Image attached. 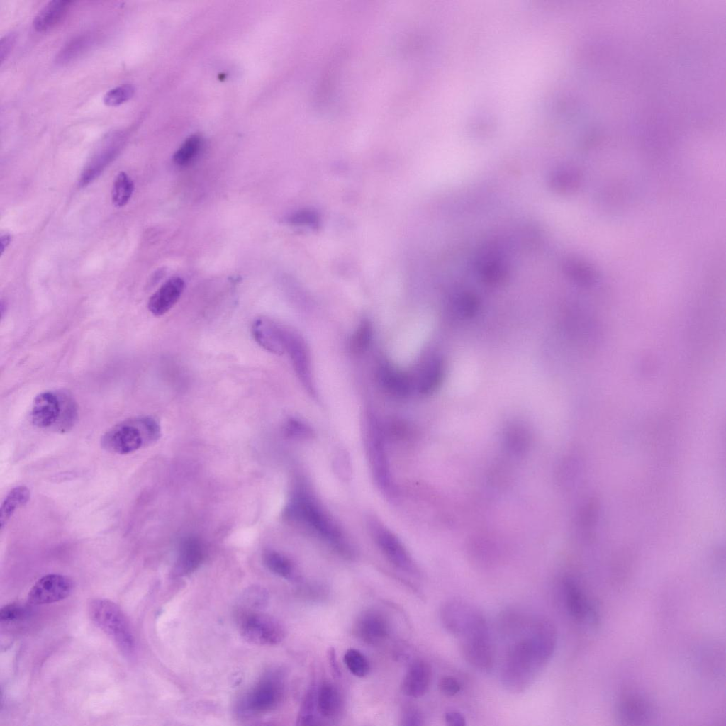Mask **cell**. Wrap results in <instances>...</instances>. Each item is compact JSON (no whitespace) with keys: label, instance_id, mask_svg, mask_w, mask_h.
<instances>
[{"label":"cell","instance_id":"cell-1","mask_svg":"<svg viewBox=\"0 0 726 726\" xmlns=\"http://www.w3.org/2000/svg\"><path fill=\"white\" fill-rule=\"evenodd\" d=\"M554 651L549 639L532 627L530 637L520 640L509 649L501 674L505 686L512 691L524 690Z\"/></svg>","mask_w":726,"mask_h":726},{"label":"cell","instance_id":"cell-2","mask_svg":"<svg viewBox=\"0 0 726 726\" xmlns=\"http://www.w3.org/2000/svg\"><path fill=\"white\" fill-rule=\"evenodd\" d=\"M285 513L289 519L303 525L340 552L344 554L350 552V547L339 526L305 487L295 491Z\"/></svg>","mask_w":726,"mask_h":726},{"label":"cell","instance_id":"cell-3","mask_svg":"<svg viewBox=\"0 0 726 726\" xmlns=\"http://www.w3.org/2000/svg\"><path fill=\"white\" fill-rule=\"evenodd\" d=\"M160 436L158 421L150 416H140L113 425L101 437V445L107 452L123 455L155 442Z\"/></svg>","mask_w":726,"mask_h":726},{"label":"cell","instance_id":"cell-4","mask_svg":"<svg viewBox=\"0 0 726 726\" xmlns=\"http://www.w3.org/2000/svg\"><path fill=\"white\" fill-rule=\"evenodd\" d=\"M284 692L281 673L272 671L265 674L238 700L235 713L241 718H252L274 710L281 701Z\"/></svg>","mask_w":726,"mask_h":726},{"label":"cell","instance_id":"cell-5","mask_svg":"<svg viewBox=\"0 0 726 726\" xmlns=\"http://www.w3.org/2000/svg\"><path fill=\"white\" fill-rule=\"evenodd\" d=\"M76 418L75 403L65 393L45 391L34 400L31 420L36 427L65 432L72 428Z\"/></svg>","mask_w":726,"mask_h":726},{"label":"cell","instance_id":"cell-6","mask_svg":"<svg viewBox=\"0 0 726 726\" xmlns=\"http://www.w3.org/2000/svg\"><path fill=\"white\" fill-rule=\"evenodd\" d=\"M89 613L93 622L123 653L133 652L134 636L129 622L118 605L107 599L96 598L90 602Z\"/></svg>","mask_w":726,"mask_h":726},{"label":"cell","instance_id":"cell-7","mask_svg":"<svg viewBox=\"0 0 726 726\" xmlns=\"http://www.w3.org/2000/svg\"><path fill=\"white\" fill-rule=\"evenodd\" d=\"M238 622L242 637L255 645H277L286 635L284 627L277 619L259 610L242 609Z\"/></svg>","mask_w":726,"mask_h":726},{"label":"cell","instance_id":"cell-8","mask_svg":"<svg viewBox=\"0 0 726 726\" xmlns=\"http://www.w3.org/2000/svg\"><path fill=\"white\" fill-rule=\"evenodd\" d=\"M365 444L372 473L377 484L386 491L391 490V479L385 449L383 428L373 413H368L365 422Z\"/></svg>","mask_w":726,"mask_h":726},{"label":"cell","instance_id":"cell-9","mask_svg":"<svg viewBox=\"0 0 726 726\" xmlns=\"http://www.w3.org/2000/svg\"><path fill=\"white\" fill-rule=\"evenodd\" d=\"M440 618L445 628L459 639L487 627L479 610L460 600L445 603L441 608Z\"/></svg>","mask_w":726,"mask_h":726},{"label":"cell","instance_id":"cell-10","mask_svg":"<svg viewBox=\"0 0 726 726\" xmlns=\"http://www.w3.org/2000/svg\"><path fill=\"white\" fill-rule=\"evenodd\" d=\"M285 350L288 352L296 374L311 396H316L311 372V356L308 347L298 333L284 329Z\"/></svg>","mask_w":726,"mask_h":726},{"label":"cell","instance_id":"cell-11","mask_svg":"<svg viewBox=\"0 0 726 726\" xmlns=\"http://www.w3.org/2000/svg\"><path fill=\"white\" fill-rule=\"evenodd\" d=\"M616 720L622 725H639L651 722L655 715V708L646 696L637 692L623 694L615 708Z\"/></svg>","mask_w":726,"mask_h":726},{"label":"cell","instance_id":"cell-12","mask_svg":"<svg viewBox=\"0 0 726 726\" xmlns=\"http://www.w3.org/2000/svg\"><path fill=\"white\" fill-rule=\"evenodd\" d=\"M73 588L74 583L69 577L58 574H47L33 586L28 601L35 605L54 603L68 597Z\"/></svg>","mask_w":726,"mask_h":726},{"label":"cell","instance_id":"cell-13","mask_svg":"<svg viewBox=\"0 0 726 726\" xmlns=\"http://www.w3.org/2000/svg\"><path fill=\"white\" fill-rule=\"evenodd\" d=\"M369 526L376 543L386 557L400 569L413 571L412 559L398 538L376 520H370Z\"/></svg>","mask_w":726,"mask_h":726},{"label":"cell","instance_id":"cell-14","mask_svg":"<svg viewBox=\"0 0 726 726\" xmlns=\"http://www.w3.org/2000/svg\"><path fill=\"white\" fill-rule=\"evenodd\" d=\"M463 657L474 667L488 670L492 667L493 655L488 630L459 640Z\"/></svg>","mask_w":726,"mask_h":726},{"label":"cell","instance_id":"cell-15","mask_svg":"<svg viewBox=\"0 0 726 726\" xmlns=\"http://www.w3.org/2000/svg\"><path fill=\"white\" fill-rule=\"evenodd\" d=\"M355 631L358 637L370 645H376L389 635L390 624L386 616L376 610H368L358 618Z\"/></svg>","mask_w":726,"mask_h":726},{"label":"cell","instance_id":"cell-16","mask_svg":"<svg viewBox=\"0 0 726 726\" xmlns=\"http://www.w3.org/2000/svg\"><path fill=\"white\" fill-rule=\"evenodd\" d=\"M564 591L569 613L579 621L596 625L598 619L597 611L581 587L568 579L564 582Z\"/></svg>","mask_w":726,"mask_h":726},{"label":"cell","instance_id":"cell-17","mask_svg":"<svg viewBox=\"0 0 726 726\" xmlns=\"http://www.w3.org/2000/svg\"><path fill=\"white\" fill-rule=\"evenodd\" d=\"M284 329L272 320L262 317L253 322L252 334L255 341L267 351L282 354L286 351Z\"/></svg>","mask_w":726,"mask_h":726},{"label":"cell","instance_id":"cell-18","mask_svg":"<svg viewBox=\"0 0 726 726\" xmlns=\"http://www.w3.org/2000/svg\"><path fill=\"white\" fill-rule=\"evenodd\" d=\"M377 380L381 388L389 395L403 398L410 395L413 389L412 379L388 363L381 364L377 370Z\"/></svg>","mask_w":726,"mask_h":726},{"label":"cell","instance_id":"cell-19","mask_svg":"<svg viewBox=\"0 0 726 726\" xmlns=\"http://www.w3.org/2000/svg\"><path fill=\"white\" fill-rule=\"evenodd\" d=\"M184 281L174 277L164 282L150 298L148 309L155 316L168 312L179 301L184 289Z\"/></svg>","mask_w":726,"mask_h":726},{"label":"cell","instance_id":"cell-20","mask_svg":"<svg viewBox=\"0 0 726 726\" xmlns=\"http://www.w3.org/2000/svg\"><path fill=\"white\" fill-rule=\"evenodd\" d=\"M204 556L203 545L197 538H185L179 548L174 574L176 576H184L193 573L201 566Z\"/></svg>","mask_w":726,"mask_h":726},{"label":"cell","instance_id":"cell-21","mask_svg":"<svg viewBox=\"0 0 726 726\" xmlns=\"http://www.w3.org/2000/svg\"><path fill=\"white\" fill-rule=\"evenodd\" d=\"M431 669L423 660H416L408 669L401 682V691L411 698H420L428 691L431 681Z\"/></svg>","mask_w":726,"mask_h":726},{"label":"cell","instance_id":"cell-22","mask_svg":"<svg viewBox=\"0 0 726 726\" xmlns=\"http://www.w3.org/2000/svg\"><path fill=\"white\" fill-rule=\"evenodd\" d=\"M444 374L445 365L442 359L431 357L420 369L414 382L415 388L420 394L429 396L440 386Z\"/></svg>","mask_w":726,"mask_h":726},{"label":"cell","instance_id":"cell-23","mask_svg":"<svg viewBox=\"0 0 726 726\" xmlns=\"http://www.w3.org/2000/svg\"><path fill=\"white\" fill-rule=\"evenodd\" d=\"M72 2L67 0L48 1L34 17V29L38 32H45L52 28L65 16Z\"/></svg>","mask_w":726,"mask_h":726},{"label":"cell","instance_id":"cell-24","mask_svg":"<svg viewBox=\"0 0 726 726\" xmlns=\"http://www.w3.org/2000/svg\"><path fill=\"white\" fill-rule=\"evenodd\" d=\"M342 705L341 696L333 684L323 683L317 690L318 712L323 717L335 718L340 714Z\"/></svg>","mask_w":726,"mask_h":726},{"label":"cell","instance_id":"cell-25","mask_svg":"<svg viewBox=\"0 0 726 726\" xmlns=\"http://www.w3.org/2000/svg\"><path fill=\"white\" fill-rule=\"evenodd\" d=\"M30 497V490L25 486H18L9 492L0 508L1 530H3L14 512L28 502Z\"/></svg>","mask_w":726,"mask_h":726},{"label":"cell","instance_id":"cell-26","mask_svg":"<svg viewBox=\"0 0 726 726\" xmlns=\"http://www.w3.org/2000/svg\"><path fill=\"white\" fill-rule=\"evenodd\" d=\"M480 274L489 284H498L507 274V265L498 255L488 252L483 255L479 263Z\"/></svg>","mask_w":726,"mask_h":726},{"label":"cell","instance_id":"cell-27","mask_svg":"<svg viewBox=\"0 0 726 726\" xmlns=\"http://www.w3.org/2000/svg\"><path fill=\"white\" fill-rule=\"evenodd\" d=\"M373 336V328L370 320L362 319L349 340V350L354 354H361L369 348Z\"/></svg>","mask_w":726,"mask_h":726},{"label":"cell","instance_id":"cell-28","mask_svg":"<svg viewBox=\"0 0 726 726\" xmlns=\"http://www.w3.org/2000/svg\"><path fill=\"white\" fill-rule=\"evenodd\" d=\"M92 38L88 34H83L70 39L61 48L56 61L57 63H67L77 57L86 50L91 43Z\"/></svg>","mask_w":726,"mask_h":726},{"label":"cell","instance_id":"cell-29","mask_svg":"<svg viewBox=\"0 0 726 726\" xmlns=\"http://www.w3.org/2000/svg\"><path fill=\"white\" fill-rule=\"evenodd\" d=\"M133 191L134 183L131 178L125 172H120L114 180L112 188L113 204L118 208L124 206L130 199Z\"/></svg>","mask_w":726,"mask_h":726},{"label":"cell","instance_id":"cell-30","mask_svg":"<svg viewBox=\"0 0 726 726\" xmlns=\"http://www.w3.org/2000/svg\"><path fill=\"white\" fill-rule=\"evenodd\" d=\"M317 708V690L312 684L307 690L298 714V725H313L318 724L315 713Z\"/></svg>","mask_w":726,"mask_h":726},{"label":"cell","instance_id":"cell-31","mask_svg":"<svg viewBox=\"0 0 726 726\" xmlns=\"http://www.w3.org/2000/svg\"><path fill=\"white\" fill-rule=\"evenodd\" d=\"M263 562L272 573L284 579L293 575V566L288 558L274 550H267L263 554Z\"/></svg>","mask_w":726,"mask_h":726},{"label":"cell","instance_id":"cell-32","mask_svg":"<svg viewBox=\"0 0 726 726\" xmlns=\"http://www.w3.org/2000/svg\"><path fill=\"white\" fill-rule=\"evenodd\" d=\"M505 441L510 451L515 454L523 452L530 442L527 430L519 424L509 425L505 432Z\"/></svg>","mask_w":726,"mask_h":726},{"label":"cell","instance_id":"cell-33","mask_svg":"<svg viewBox=\"0 0 726 726\" xmlns=\"http://www.w3.org/2000/svg\"><path fill=\"white\" fill-rule=\"evenodd\" d=\"M203 145L202 139L197 135L188 138L173 155L175 164L185 166L192 162L199 154Z\"/></svg>","mask_w":726,"mask_h":726},{"label":"cell","instance_id":"cell-34","mask_svg":"<svg viewBox=\"0 0 726 726\" xmlns=\"http://www.w3.org/2000/svg\"><path fill=\"white\" fill-rule=\"evenodd\" d=\"M344 662L349 671L355 676L364 677L369 671L367 657L358 649H348L344 654Z\"/></svg>","mask_w":726,"mask_h":726},{"label":"cell","instance_id":"cell-35","mask_svg":"<svg viewBox=\"0 0 726 726\" xmlns=\"http://www.w3.org/2000/svg\"><path fill=\"white\" fill-rule=\"evenodd\" d=\"M478 306L476 298L467 293L457 294L452 300L453 309L460 317L467 318L474 316Z\"/></svg>","mask_w":726,"mask_h":726},{"label":"cell","instance_id":"cell-36","mask_svg":"<svg viewBox=\"0 0 726 726\" xmlns=\"http://www.w3.org/2000/svg\"><path fill=\"white\" fill-rule=\"evenodd\" d=\"M135 93V87L130 84H124L108 90L104 96L103 101L108 106H116L129 100Z\"/></svg>","mask_w":726,"mask_h":726},{"label":"cell","instance_id":"cell-37","mask_svg":"<svg viewBox=\"0 0 726 726\" xmlns=\"http://www.w3.org/2000/svg\"><path fill=\"white\" fill-rule=\"evenodd\" d=\"M244 610H259L267 602V594L264 589L258 587L247 590L243 596Z\"/></svg>","mask_w":726,"mask_h":726},{"label":"cell","instance_id":"cell-38","mask_svg":"<svg viewBox=\"0 0 726 726\" xmlns=\"http://www.w3.org/2000/svg\"><path fill=\"white\" fill-rule=\"evenodd\" d=\"M285 431L288 435L296 437H308L312 435L311 428L301 420L295 418L289 419L287 421Z\"/></svg>","mask_w":726,"mask_h":726},{"label":"cell","instance_id":"cell-39","mask_svg":"<svg viewBox=\"0 0 726 726\" xmlns=\"http://www.w3.org/2000/svg\"><path fill=\"white\" fill-rule=\"evenodd\" d=\"M438 688L445 696H453L461 690L458 681L452 676H444L439 681Z\"/></svg>","mask_w":726,"mask_h":726},{"label":"cell","instance_id":"cell-40","mask_svg":"<svg viewBox=\"0 0 726 726\" xmlns=\"http://www.w3.org/2000/svg\"><path fill=\"white\" fill-rule=\"evenodd\" d=\"M288 221L293 225L311 226L316 223V217L311 211H300L289 216Z\"/></svg>","mask_w":726,"mask_h":726},{"label":"cell","instance_id":"cell-41","mask_svg":"<svg viewBox=\"0 0 726 726\" xmlns=\"http://www.w3.org/2000/svg\"><path fill=\"white\" fill-rule=\"evenodd\" d=\"M24 613L23 608L17 604H9L1 608L0 610V618L1 622H11L16 620Z\"/></svg>","mask_w":726,"mask_h":726},{"label":"cell","instance_id":"cell-42","mask_svg":"<svg viewBox=\"0 0 726 726\" xmlns=\"http://www.w3.org/2000/svg\"><path fill=\"white\" fill-rule=\"evenodd\" d=\"M401 725L405 726L421 725L423 719L420 713L413 707L406 708L401 715Z\"/></svg>","mask_w":726,"mask_h":726},{"label":"cell","instance_id":"cell-43","mask_svg":"<svg viewBox=\"0 0 726 726\" xmlns=\"http://www.w3.org/2000/svg\"><path fill=\"white\" fill-rule=\"evenodd\" d=\"M16 38V33L13 32L7 33L1 38L0 42V58L1 63L4 62V60L7 57L12 50Z\"/></svg>","mask_w":726,"mask_h":726},{"label":"cell","instance_id":"cell-44","mask_svg":"<svg viewBox=\"0 0 726 726\" xmlns=\"http://www.w3.org/2000/svg\"><path fill=\"white\" fill-rule=\"evenodd\" d=\"M445 720L447 725L450 726H464L466 720L459 712L449 711L445 714Z\"/></svg>","mask_w":726,"mask_h":726},{"label":"cell","instance_id":"cell-45","mask_svg":"<svg viewBox=\"0 0 726 726\" xmlns=\"http://www.w3.org/2000/svg\"><path fill=\"white\" fill-rule=\"evenodd\" d=\"M328 661L330 663V668L332 669V671H333V674L335 676H340V672L339 665H338L337 659H336L335 651V649L333 648H330V649H328Z\"/></svg>","mask_w":726,"mask_h":726},{"label":"cell","instance_id":"cell-46","mask_svg":"<svg viewBox=\"0 0 726 726\" xmlns=\"http://www.w3.org/2000/svg\"><path fill=\"white\" fill-rule=\"evenodd\" d=\"M11 242V235L5 233L1 236V252L4 253L5 249Z\"/></svg>","mask_w":726,"mask_h":726}]
</instances>
